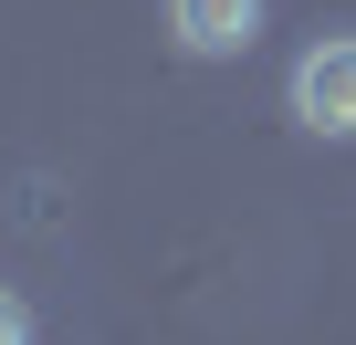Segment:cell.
<instances>
[{"label": "cell", "mask_w": 356, "mask_h": 345, "mask_svg": "<svg viewBox=\"0 0 356 345\" xmlns=\"http://www.w3.org/2000/svg\"><path fill=\"white\" fill-rule=\"evenodd\" d=\"M293 126L356 136V32H325V42L293 63Z\"/></svg>", "instance_id": "1"}, {"label": "cell", "mask_w": 356, "mask_h": 345, "mask_svg": "<svg viewBox=\"0 0 356 345\" xmlns=\"http://www.w3.org/2000/svg\"><path fill=\"white\" fill-rule=\"evenodd\" d=\"M168 32L189 42L200 63H220V53H252V32H262V0H168Z\"/></svg>", "instance_id": "2"}, {"label": "cell", "mask_w": 356, "mask_h": 345, "mask_svg": "<svg viewBox=\"0 0 356 345\" xmlns=\"http://www.w3.org/2000/svg\"><path fill=\"white\" fill-rule=\"evenodd\" d=\"M22 335H32V314H22L11 293H0V345H22Z\"/></svg>", "instance_id": "3"}]
</instances>
